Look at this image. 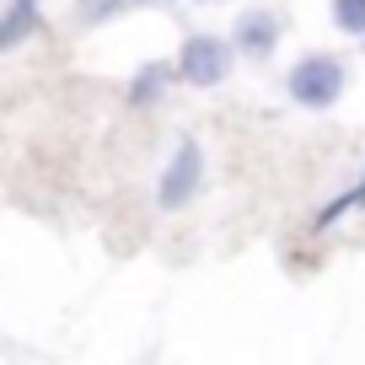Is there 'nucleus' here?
<instances>
[{
	"label": "nucleus",
	"mask_w": 365,
	"mask_h": 365,
	"mask_svg": "<svg viewBox=\"0 0 365 365\" xmlns=\"http://www.w3.org/2000/svg\"><path fill=\"white\" fill-rule=\"evenodd\" d=\"M344 86H349V76H344V65L333 54H307L290 70V97L301 108H333L344 97Z\"/></svg>",
	"instance_id": "f257e3e1"
},
{
	"label": "nucleus",
	"mask_w": 365,
	"mask_h": 365,
	"mask_svg": "<svg viewBox=\"0 0 365 365\" xmlns=\"http://www.w3.org/2000/svg\"><path fill=\"white\" fill-rule=\"evenodd\" d=\"M333 22L344 33H365V0H333Z\"/></svg>",
	"instance_id": "423d86ee"
},
{
	"label": "nucleus",
	"mask_w": 365,
	"mask_h": 365,
	"mask_svg": "<svg viewBox=\"0 0 365 365\" xmlns=\"http://www.w3.org/2000/svg\"><path fill=\"white\" fill-rule=\"evenodd\" d=\"M156 81H161V70H156V65H150V70H145V76H140V81H135V103H150V97H156Z\"/></svg>",
	"instance_id": "6e6552de"
},
{
	"label": "nucleus",
	"mask_w": 365,
	"mask_h": 365,
	"mask_svg": "<svg viewBox=\"0 0 365 365\" xmlns=\"http://www.w3.org/2000/svg\"><path fill=\"white\" fill-rule=\"evenodd\" d=\"M178 70H182L188 86H220V81L231 76V43L215 38V33H194L188 43H182Z\"/></svg>",
	"instance_id": "f03ea898"
},
{
	"label": "nucleus",
	"mask_w": 365,
	"mask_h": 365,
	"mask_svg": "<svg viewBox=\"0 0 365 365\" xmlns=\"http://www.w3.org/2000/svg\"><path fill=\"white\" fill-rule=\"evenodd\" d=\"M124 11V0H81V22H108Z\"/></svg>",
	"instance_id": "0eeeda50"
},
{
	"label": "nucleus",
	"mask_w": 365,
	"mask_h": 365,
	"mask_svg": "<svg viewBox=\"0 0 365 365\" xmlns=\"http://www.w3.org/2000/svg\"><path fill=\"white\" fill-rule=\"evenodd\" d=\"M231 43H237L247 59H269L274 43H279V16H274V11H242L237 38H231Z\"/></svg>",
	"instance_id": "20e7f679"
},
{
	"label": "nucleus",
	"mask_w": 365,
	"mask_h": 365,
	"mask_svg": "<svg viewBox=\"0 0 365 365\" xmlns=\"http://www.w3.org/2000/svg\"><path fill=\"white\" fill-rule=\"evenodd\" d=\"M199 178H205V150H199L194 140H182L178 156H172V161H167V172H161V188H156L161 210L188 205V199L199 194Z\"/></svg>",
	"instance_id": "7ed1b4c3"
},
{
	"label": "nucleus",
	"mask_w": 365,
	"mask_h": 365,
	"mask_svg": "<svg viewBox=\"0 0 365 365\" xmlns=\"http://www.w3.org/2000/svg\"><path fill=\"white\" fill-rule=\"evenodd\" d=\"M33 16H38V0H11V11H6V22H0V43L6 48L22 43V33L33 27Z\"/></svg>",
	"instance_id": "39448f33"
},
{
	"label": "nucleus",
	"mask_w": 365,
	"mask_h": 365,
	"mask_svg": "<svg viewBox=\"0 0 365 365\" xmlns=\"http://www.w3.org/2000/svg\"><path fill=\"white\" fill-rule=\"evenodd\" d=\"M140 6H172V0H140Z\"/></svg>",
	"instance_id": "1a4fd4ad"
}]
</instances>
